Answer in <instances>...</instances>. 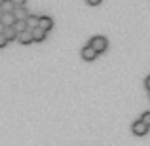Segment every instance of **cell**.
Returning <instances> with one entry per match:
<instances>
[{"mask_svg":"<svg viewBox=\"0 0 150 146\" xmlns=\"http://www.w3.org/2000/svg\"><path fill=\"white\" fill-rule=\"evenodd\" d=\"M25 25H27V29H29V30L36 29V27H38V15H33V13H29V15L25 17Z\"/></svg>","mask_w":150,"mask_h":146,"instance_id":"obj_7","label":"cell"},{"mask_svg":"<svg viewBox=\"0 0 150 146\" xmlns=\"http://www.w3.org/2000/svg\"><path fill=\"white\" fill-rule=\"evenodd\" d=\"M148 93H150V91H148Z\"/></svg>","mask_w":150,"mask_h":146,"instance_id":"obj_20","label":"cell"},{"mask_svg":"<svg viewBox=\"0 0 150 146\" xmlns=\"http://www.w3.org/2000/svg\"><path fill=\"white\" fill-rule=\"evenodd\" d=\"M11 4H13L15 8H17V6H25V4H27V0H11Z\"/></svg>","mask_w":150,"mask_h":146,"instance_id":"obj_15","label":"cell"},{"mask_svg":"<svg viewBox=\"0 0 150 146\" xmlns=\"http://www.w3.org/2000/svg\"><path fill=\"white\" fill-rule=\"evenodd\" d=\"M38 29H42L44 32H50L53 29V19L48 15H38Z\"/></svg>","mask_w":150,"mask_h":146,"instance_id":"obj_3","label":"cell"},{"mask_svg":"<svg viewBox=\"0 0 150 146\" xmlns=\"http://www.w3.org/2000/svg\"><path fill=\"white\" fill-rule=\"evenodd\" d=\"M131 133H133L135 137H144V135L148 133V127H146V125H144L141 120H137V121H133V123H131Z\"/></svg>","mask_w":150,"mask_h":146,"instance_id":"obj_2","label":"cell"},{"mask_svg":"<svg viewBox=\"0 0 150 146\" xmlns=\"http://www.w3.org/2000/svg\"><path fill=\"white\" fill-rule=\"evenodd\" d=\"M80 55H82V59H84V61H95L99 53H97L93 48H89V46H84L82 51H80Z\"/></svg>","mask_w":150,"mask_h":146,"instance_id":"obj_4","label":"cell"},{"mask_svg":"<svg viewBox=\"0 0 150 146\" xmlns=\"http://www.w3.org/2000/svg\"><path fill=\"white\" fill-rule=\"evenodd\" d=\"M86 2H88L89 6H99V4L103 2V0H86Z\"/></svg>","mask_w":150,"mask_h":146,"instance_id":"obj_16","label":"cell"},{"mask_svg":"<svg viewBox=\"0 0 150 146\" xmlns=\"http://www.w3.org/2000/svg\"><path fill=\"white\" fill-rule=\"evenodd\" d=\"M13 15H15V19H25L29 13H27L25 6H17V8H13Z\"/></svg>","mask_w":150,"mask_h":146,"instance_id":"obj_11","label":"cell"},{"mask_svg":"<svg viewBox=\"0 0 150 146\" xmlns=\"http://www.w3.org/2000/svg\"><path fill=\"white\" fill-rule=\"evenodd\" d=\"M13 23H15L13 11H6V13H2V17H0V25H2V27H11Z\"/></svg>","mask_w":150,"mask_h":146,"instance_id":"obj_6","label":"cell"},{"mask_svg":"<svg viewBox=\"0 0 150 146\" xmlns=\"http://www.w3.org/2000/svg\"><path fill=\"white\" fill-rule=\"evenodd\" d=\"M30 32H33V42H44L46 40V34H48V32H44L42 29H38V27H36V29H33Z\"/></svg>","mask_w":150,"mask_h":146,"instance_id":"obj_9","label":"cell"},{"mask_svg":"<svg viewBox=\"0 0 150 146\" xmlns=\"http://www.w3.org/2000/svg\"><path fill=\"white\" fill-rule=\"evenodd\" d=\"M2 29H4V27H2V25H0V32H2Z\"/></svg>","mask_w":150,"mask_h":146,"instance_id":"obj_18","label":"cell"},{"mask_svg":"<svg viewBox=\"0 0 150 146\" xmlns=\"http://www.w3.org/2000/svg\"><path fill=\"white\" fill-rule=\"evenodd\" d=\"M89 48H93L97 51V53H105L106 48H108V40H106L105 36H101V34H97V36H93L91 40H89Z\"/></svg>","mask_w":150,"mask_h":146,"instance_id":"obj_1","label":"cell"},{"mask_svg":"<svg viewBox=\"0 0 150 146\" xmlns=\"http://www.w3.org/2000/svg\"><path fill=\"white\" fill-rule=\"evenodd\" d=\"M6 46H8V40L4 38V34L0 32V49H2V48H6Z\"/></svg>","mask_w":150,"mask_h":146,"instance_id":"obj_14","label":"cell"},{"mask_svg":"<svg viewBox=\"0 0 150 146\" xmlns=\"http://www.w3.org/2000/svg\"><path fill=\"white\" fill-rule=\"evenodd\" d=\"M141 121H143L144 125L150 129V110H146V112H143L141 114Z\"/></svg>","mask_w":150,"mask_h":146,"instance_id":"obj_13","label":"cell"},{"mask_svg":"<svg viewBox=\"0 0 150 146\" xmlns=\"http://www.w3.org/2000/svg\"><path fill=\"white\" fill-rule=\"evenodd\" d=\"M144 87H146V91H150V76L144 78Z\"/></svg>","mask_w":150,"mask_h":146,"instance_id":"obj_17","label":"cell"},{"mask_svg":"<svg viewBox=\"0 0 150 146\" xmlns=\"http://www.w3.org/2000/svg\"><path fill=\"white\" fill-rule=\"evenodd\" d=\"M15 40L23 46H29V44H33V32H30L29 29L23 30V32H17V38H15Z\"/></svg>","mask_w":150,"mask_h":146,"instance_id":"obj_5","label":"cell"},{"mask_svg":"<svg viewBox=\"0 0 150 146\" xmlns=\"http://www.w3.org/2000/svg\"><path fill=\"white\" fill-rule=\"evenodd\" d=\"M15 29V32H23V30H27V25H25V19H15V23L11 25Z\"/></svg>","mask_w":150,"mask_h":146,"instance_id":"obj_12","label":"cell"},{"mask_svg":"<svg viewBox=\"0 0 150 146\" xmlns=\"http://www.w3.org/2000/svg\"><path fill=\"white\" fill-rule=\"evenodd\" d=\"M0 17H2V11H0Z\"/></svg>","mask_w":150,"mask_h":146,"instance_id":"obj_19","label":"cell"},{"mask_svg":"<svg viewBox=\"0 0 150 146\" xmlns=\"http://www.w3.org/2000/svg\"><path fill=\"white\" fill-rule=\"evenodd\" d=\"M2 34H4V38H6L8 42H11V40H15V38H17V32H15L13 27H4V29H2Z\"/></svg>","mask_w":150,"mask_h":146,"instance_id":"obj_8","label":"cell"},{"mask_svg":"<svg viewBox=\"0 0 150 146\" xmlns=\"http://www.w3.org/2000/svg\"><path fill=\"white\" fill-rule=\"evenodd\" d=\"M13 4H11V0H0V11L2 13H6V11H13Z\"/></svg>","mask_w":150,"mask_h":146,"instance_id":"obj_10","label":"cell"}]
</instances>
